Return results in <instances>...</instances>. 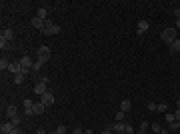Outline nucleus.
I'll return each instance as SVG.
<instances>
[{
	"mask_svg": "<svg viewBox=\"0 0 180 134\" xmlns=\"http://www.w3.org/2000/svg\"><path fill=\"white\" fill-rule=\"evenodd\" d=\"M40 82H46V84H48V76L42 74V76H40Z\"/></svg>",
	"mask_w": 180,
	"mask_h": 134,
	"instance_id": "c756f323",
	"label": "nucleus"
},
{
	"mask_svg": "<svg viewBox=\"0 0 180 134\" xmlns=\"http://www.w3.org/2000/svg\"><path fill=\"white\" fill-rule=\"evenodd\" d=\"M168 52H170V54H178L180 52V38H176V42H174L172 46H168Z\"/></svg>",
	"mask_w": 180,
	"mask_h": 134,
	"instance_id": "9b49d317",
	"label": "nucleus"
},
{
	"mask_svg": "<svg viewBox=\"0 0 180 134\" xmlns=\"http://www.w3.org/2000/svg\"><path fill=\"white\" fill-rule=\"evenodd\" d=\"M124 118H126V112L118 110V112H116V122H124Z\"/></svg>",
	"mask_w": 180,
	"mask_h": 134,
	"instance_id": "aec40b11",
	"label": "nucleus"
},
{
	"mask_svg": "<svg viewBox=\"0 0 180 134\" xmlns=\"http://www.w3.org/2000/svg\"><path fill=\"white\" fill-rule=\"evenodd\" d=\"M22 82H24V76H22V74L14 76V84H22Z\"/></svg>",
	"mask_w": 180,
	"mask_h": 134,
	"instance_id": "393cba45",
	"label": "nucleus"
},
{
	"mask_svg": "<svg viewBox=\"0 0 180 134\" xmlns=\"http://www.w3.org/2000/svg\"><path fill=\"white\" fill-rule=\"evenodd\" d=\"M50 54H52V50H50L48 46H40V48H38V62L44 64V62L50 58Z\"/></svg>",
	"mask_w": 180,
	"mask_h": 134,
	"instance_id": "7ed1b4c3",
	"label": "nucleus"
},
{
	"mask_svg": "<svg viewBox=\"0 0 180 134\" xmlns=\"http://www.w3.org/2000/svg\"><path fill=\"white\" fill-rule=\"evenodd\" d=\"M174 16H176V18H180V8H176V10H174Z\"/></svg>",
	"mask_w": 180,
	"mask_h": 134,
	"instance_id": "f704fd0d",
	"label": "nucleus"
},
{
	"mask_svg": "<svg viewBox=\"0 0 180 134\" xmlns=\"http://www.w3.org/2000/svg\"><path fill=\"white\" fill-rule=\"evenodd\" d=\"M72 134H84V132H82L80 128H74V130H72Z\"/></svg>",
	"mask_w": 180,
	"mask_h": 134,
	"instance_id": "72a5a7b5",
	"label": "nucleus"
},
{
	"mask_svg": "<svg viewBox=\"0 0 180 134\" xmlns=\"http://www.w3.org/2000/svg\"><path fill=\"white\" fill-rule=\"evenodd\" d=\"M84 134H94V132H92V130H84Z\"/></svg>",
	"mask_w": 180,
	"mask_h": 134,
	"instance_id": "e433bc0d",
	"label": "nucleus"
},
{
	"mask_svg": "<svg viewBox=\"0 0 180 134\" xmlns=\"http://www.w3.org/2000/svg\"><path fill=\"white\" fill-rule=\"evenodd\" d=\"M156 112H166V104H164V102H160V104L156 106Z\"/></svg>",
	"mask_w": 180,
	"mask_h": 134,
	"instance_id": "a878e982",
	"label": "nucleus"
},
{
	"mask_svg": "<svg viewBox=\"0 0 180 134\" xmlns=\"http://www.w3.org/2000/svg\"><path fill=\"white\" fill-rule=\"evenodd\" d=\"M174 118H176V120H180V108H176V112H174Z\"/></svg>",
	"mask_w": 180,
	"mask_h": 134,
	"instance_id": "7c9ffc66",
	"label": "nucleus"
},
{
	"mask_svg": "<svg viewBox=\"0 0 180 134\" xmlns=\"http://www.w3.org/2000/svg\"><path fill=\"white\" fill-rule=\"evenodd\" d=\"M40 102L44 104V106H52V104L56 102V98H54V94L52 92H46V94H42L40 96Z\"/></svg>",
	"mask_w": 180,
	"mask_h": 134,
	"instance_id": "20e7f679",
	"label": "nucleus"
},
{
	"mask_svg": "<svg viewBox=\"0 0 180 134\" xmlns=\"http://www.w3.org/2000/svg\"><path fill=\"white\" fill-rule=\"evenodd\" d=\"M176 108H180V100H178V102H176Z\"/></svg>",
	"mask_w": 180,
	"mask_h": 134,
	"instance_id": "4c0bfd02",
	"label": "nucleus"
},
{
	"mask_svg": "<svg viewBox=\"0 0 180 134\" xmlns=\"http://www.w3.org/2000/svg\"><path fill=\"white\" fill-rule=\"evenodd\" d=\"M36 16L38 18H42V20H48V8H46V6H40V8H38V12H36Z\"/></svg>",
	"mask_w": 180,
	"mask_h": 134,
	"instance_id": "ddd939ff",
	"label": "nucleus"
},
{
	"mask_svg": "<svg viewBox=\"0 0 180 134\" xmlns=\"http://www.w3.org/2000/svg\"><path fill=\"white\" fill-rule=\"evenodd\" d=\"M44 110H46V106L42 102H34V114H42Z\"/></svg>",
	"mask_w": 180,
	"mask_h": 134,
	"instance_id": "dca6fc26",
	"label": "nucleus"
},
{
	"mask_svg": "<svg viewBox=\"0 0 180 134\" xmlns=\"http://www.w3.org/2000/svg\"><path fill=\"white\" fill-rule=\"evenodd\" d=\"M20 66H22V68H28V70H32L34 60L30 58V56H22V58H20Z\"/></svg>",
	"mask_w": 180,
	"mask_h": 134,
	"instance_id": "423d86ee",
	"label": "nucleus"
},
{
	"mask_svg": "<svg viewBox=\"0 0 180 134\" xmlns=\"http://www.w3.org/2000/svg\"><path fill=\"white\" fill-rule=\"evenodd\" d=\"M10 134H22V130H20V128H14V130H12Z\"/></svg>",
	"mask_w": 180,
	"mask_h": 134,
	"instance_id": "473e14b6",
	"label": "nucleus"
},
{
	"mask_svg": "<svg viewBox=\"0 0 180 134\" xmlns=\"http://www.w3.org/2000/svg\"><path fill=\"white\" fill-rule=\"evenodd\" d=\"M40 68H42V62H34V66H32V72H40Z\"/></svg>",
	"mask_w": 180,
	"mask_h": 134,
	"instance_id": "b1692460",
	"label": "nucleus"
},
{
	"mask_svg": "<svg viewBox=\"0 0 180 134\" xmlns=\"http://www.w3.org/2000/svg\"><path fill=\"white\" fill-rule=\"evenodd\" d=\"M2 38L10 42L12 38H14V30H12V28H4V30H2Z\"/></svg>",
	"mask_w": 180,
	"mask_h": 134,
	"instance_id": "9d476101",
	"label": "nucleus"
},
{
	"mask_svg": "<svg viewBox=\"0 0 180 134\" xmlns=\"http://www.w3.org/2000/svg\"><path fill=\"white\" fill-rule=\"evenodd\" d=\"M12 130H14L12 122H2V124H0V132H2V134H10Z\"/></svg>",
	"mask_w": 180,
	"mask_h": 134,
	"instance_id": "6e6552de",
	"label": "nucleus"
},
{
	"mask_svg": "<svg viewBox=\"0 0 180 134\" xmlns=\"http://www.w3.org/2000/svg\"><path fill=\"white\" fill-rule=\"evenodd\" d=\"M50 134H58V132H56V130H54V132H50Z\"/></svg>",
	"mask_w": 180,
	"mask_h": 134,
	"instance_id": "58836bf2",
	"label": "nucleus"
},
{
	"mask_svg": "<svg viewBox=\"0 0 180 134\" xmlns=\"http://www.w3.org/2000/svg\"><path fill=\"white\" fill-rule=\"evenodd\" d=\"M40 32L42 34H58L60 32V26L52 24V20H46V22H44V28H42Z\"/></svg>",
	"mask_w": 180,
	"mask_h": 134,
	"instance_id": "f03ea898",
	"label": "nucleus"
},
{
	"mask_svg": "<svg viewBox=\"0 0 180 134\" xmlns=\"http://www.w3.org/2000/svg\"><path fill=\"white\" fill-rule=\"evenodd\" d=\"M160 38H162L168 46H172V44L176 42V28H174V26H172V28H164L162 34H160Z\"/></svg>",
	"mask_w": 180,
	"mask_h": 134,
	"instance_id": "f257e3e1",
	"label": "nucleus"
},
{
	"mask_svg": "<svg viewBox=\"0 0 180 134\" xmlns=\"http://www.w3.org/2000/svg\"><path fill=\"white\" fill-rule=\"evenodd\" d=\"M44 22H46V20H42V18L34 16V18H32V22H30V24H32L34 28H38V30H42V28H44Z\"/></svg>",
	"mask_w": 180,
	"mask_h": 134,
	"instance_id": "1a4fd4ad",
	"label": "nucleus"
},
{
	"mask_svg": "<svg viewBox=\"0 0 180 134\" xmlns=\"http://www.w3.org/2000/svg\"><path fill=\"white\" fill-rule=\"evenodd\" d=\"M174 28H180V18H176V26Z\"/></svg>",
	"mask_w": 180,
	"mask_h": 134,
	"instance_id": "c9c22d12",
	"label": "nucleus"
},
{
	"mask_svg": "<svg viewBox=\"0 0 180 134\" xmlns=\"http://www.w3.org/2000/svg\"><path fill=\"white\" fill-rule=\"evenodd\" d=\"M156 106H158L156 102H146V108L150 110V112H156Z\"/></svg>",
	"mask_w": 180,
	"mask_h": 134,
	"instance_id": "5701e85b",
	"label": "nucleus"
},
{
	"mask_svg": "<svg viewBox=\"0 0 180 134\" xmlns=\"http://www.w3.org/2000/svg\"><path fill=\"white\" fill-rule=\"evenodd\" d=\"M66 130H68V128H66L64 124H60V126L56 128V132H58V134H66Z\"/></svg>",
	"mask_w": 180,
	"mask_h": 134,
	"instance_id": "cd10ccee",
	"label": "nucleus"
},
{
	"mask_svg": "<svg viewBox=\"0 0 180 134\" xmlns=\"http://www.w3.org/2000/svg\"><path fill=\"white\" fill-rule=\"evenodd\" d=\"M110 128H112V132L114 134H124L126 124H124V122H114V124H110Z\"/></svg>",
	"mask_w": 180,
	"mask_h": 134,
	"instance_id": "39448f33",
	"label": "nucleus"
},
{
	"mask_svg": "<svg viewBox=\"0 0 180 134\" xmlns=\"http://www.w3.org/2000/svg\"><path fill=\"white\" fill-rule=\"evenodd\" d=\"M102 134H114V132H112V128L108 126V128H106V130H104V132H102Z\"/></svg>",
	"mask_w": 180,
	"mask_h": 134,
	"instance_id": "2f4dec72",
	"label": "nucleus"
},
{
	"mask_svg": "<svg viewBox=\"0 0 180 134\" xmlns=\"http://www.w3.org/2000/svg\"><path fill=\"white\" fill-rule=\"evenodd\" d=\"M166 122H168V124H172V122H174V120H176V118H174V114H170V112H168V114H166Z\"/></svg>",
	"mask_w": 180,
	"mask_h": 134,
	"instance_id": "bb28decb",
	"label": "nucleus"
},
{
	"mask_svg": "<svg viewBox=\"0 0 180 134\" xmlns=\"http://www.w3.org/2000/svg\"><path fill=\"white\" fill-rule=\"evenodd\" d=\"M146 128H148V124L142 122V124H140V134H146Z\"/></svg>",
	"mask_w": 180,
	"mask_h": 134,
	"instance_id": "c85d7f7f",
	"label": "nucleus"
},
{
	"mask_svg": "<svg viewBox=\"0 0 180 134\" xmlns=\"http://www.w3.org/2000/svg\"><path fill=\"white\" fill-rule=\"evenodd\" d=\"M34 92L38 94V96H42V94L48 92V88H46V82H38L36 86H34Z\"/></svg>",
	"mask_w": 180,
	"mask_h": 134,
	"instance_id": "0eeeda50",
	"label": "nucleus"
},
{
	"mask_svg": "<svg viewBox=\"0 0 180 134\" xmlns=\"http://www.w3.org/2000/svg\"><path fill=\"white\" fill-rule=\"evenodd\" d=\"M10 64H12V62H8L6 58H2V60H0V68H2V70H8V68H10Z\"/></svg>",
	"mask_w": 180,
	"mask_h": 134,
	"instance_id": "6ab92c4d",
	"label": "nucleus"
},
{
	"mask_svg": "<svg viewBox=\"0 0 180 134\" xmlns=\"http://www.w3.org/2000/svg\"><path fill=\"white\" fill-rule=\"evenodd\" d=\"M20 120H22L20 116H16V118H10V122H12V126H14V128H18V126H20Z\"/></svg>",
	"mask_w": 180,
	"mask_h": 134,
	"instance_id": "4be33fe9",
	"label": "nucleus"
},
{
	"mask_svg": "<svg viewBox=\"0 0 180 134\" xmlns=\"http://www.w3.org/2000/svg\"><path fill=\"white\" fill-rule=\"evenodd\" d=\"M0 48H2V50H10V42L4 40L2 36H0Z\"/></svg>",
	"mask_w": 180,
	"mask_h": 134,
	"instance_id": "a211bd4d",
	"label": "nucleus"
},
{
	"mask_svg": "<svg viewBox=\"0 0 180 134\" xmlns=\"http://www.w3.org/2000/svg\"><path fill=\"white\" fill-rule=\"evenodd\" d=\"M132 108V102L128 100V98H126V100H122L120 102V110H122V112H128V110Z\"/></svg>",
	"mask_w": 180,
	"mask_h": 134,
	"instance_id": "4468645a",
	"label": "nucleus"
},
{
	"mask_svg": "<svg viewBox=\"0 0 180 134\" xmlns=\"http://www.w3.org/2000/svg\"><path fill=\"white\" fill-rule=\"evenodd\" d=\"M152 132H156V134H160V132H162V126L158 124V122H154V124H152Z\"/></svg>",
	"mask_w": 180,
	"mask_h": 134,
	"instance_id": "412c9836",
	"label": "nucleus"
},
{
	"mask_svg": "<svg viewBox=\"0 0 180 134\" xmlns=\"http://www.w3.org/2000/svg\"><path fill=\"white\" fill-rule=\"evenodd\" d=\"M168 130H170V132H174V130H180V120H174L172 124H168Z\"/></svg>",
	"mask_w": 180,
	"mask_h": 134,
	"instance_id": "f3484780",
	"label": "nucleus"
},
{
	"mask_svg": "<svg viewBox=\"0 0 180 134\" xmlns=\"http://www.w3.org/2000/svg\"><path fill=\"white\" fill-rule=\"evenodd\" d=\"M146 30H148V22L146 20H138V36H142Z\"/></svg>",
	"mask_w": 180,
	"mask_h": 134,
	"instance_id": "f8f14e48",
	"label": "nucleus"
},
{
	"mask_svg": "<svg viewBox=\"0 0 180 134\" xmlns=\"http://www.w3.org/2000/svg\"><path fill=\"white\" fill-rule=\"evenodd\" d=\"M6 116H8V118H16L18 116L16 106H8V108H6Z\"/></svg>",
	"mask_w": 180,
	"mask_h": 134,
	"instance_id": "2eb2a0df",
	"label": "nucleus"
}]
</instances>
